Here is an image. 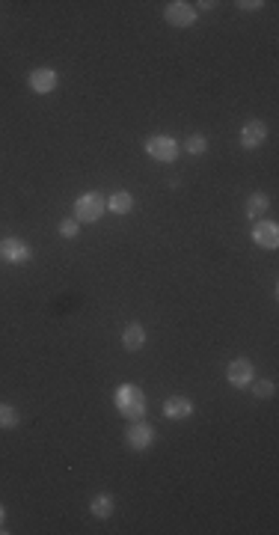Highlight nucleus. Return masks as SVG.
I'll list each match as a JSON object with an SVG mask.
<instances>
[{
	"instance_id": "1",
	"label": "nucleus",
	"mask_w": 279,
	"mask_h": 535,
	"mask_svg": "<svg viewBox=\"0 0 279 535\" xmlns=\"http://www.w3.org/2000/svg\"><path fill=\"white\" fill-rule=\"evenodd\" d=\"M113 401H116V411H119L125 419H131V423H137V419L146 416V396L134 384H122L119 389H116Z\"/></svg>"
},
{
	"instance_id": "2",
	"label": "nucleus",
	"mask_w": 279,
	"mask_h": 535,
	"mask_svg": "<svg viewBox=\"0 0 279 535\" xmlns=\"http://www.w3.org/2000/svg\"><path fill=\"white\" fill-rule=\"evenodd\" d=\"M105 208H107V202L101 199V194L90 191V194L78 196V202H75V221L78 223H95V221H101Z\"/></svg>"
},
{
	"instance_id": "3",
	"label": "nucleus",
	"mask_w": 279,
	"mask_h": 535,
	"mask_svg": "<svg viewBox=\"0 0 279 535\" xmlns=\"http://www.w3.org/2000/svg\"><path fill=\"white\" fill-rule=\"evenodd\" d=\"M146 152H149V158H155V161H175V158H179V143L167 134H155L146 140Z\"/></svg>"
},
{
	"instance_id": "4",
	"label": "nucleus",
	"mask_w": 279,
	"mask_h": 535,
	"mask_svg": "<svg viewBox=\"0 0 279 535\" xmlns=\"http://www.w3.org/2000/svg\"><path fill=\"white\" fill-rule=\"evenodd\" d=\"M164 18H167V24H172V27H190L196 21V9L187 4V0H175V4H170L167 9H164Z\"/></svg>"
},
{
	"instance_id": "5",
	"label": "nucleus",
	"mask_w": 279,
	"mask_h": 535,
	"mask_svg": "<svg viewBox=\"0 0 279 535\" xmlns=\"http://www.w3.org/2000/svg\"><path fill=\"white\" fill-rule=\"evenodd\" d=\"M125 440H128V446H131V449L143 452V449H149V446H152V440H155V428H152V425H146L143 419H137V423L128 428Z\"/></svg>"
},
{
	"instance_id": "6",
	"label": "nucleus",
	"mask_w": 279,
	"mask_h": 535,
	"mask_svg": "<svg viewBox=\"0 0 279 535\" xmlns=\"http://www.w3.org/2000/svg\"><path fill=\"white\" fill-rule=\"evenodd\" d=\"M0 256H4L6 262H12V265H21V262L30 259V247H27L21 238H4L0 241Z\"/></svg>"
},
{
	"instance_id": "7",
	"label": "nucleus",
	"mask_w": 279,
	"mask_h": 535,
	"mask_svg": "<svg viewBox=\"0 0 279 535\" xmlns=\"http://www.w3.org/2000/svg\"><path fill=\"white\" fill-rule=\"evenodd\" d=\"M226 378H229L232 387H247V384H253V363H249V360H244V357L232 360L229 369H226Z\"/></svg>"
},
{
	"instance_id": "8",
	"label": "nucleus",
	"mask_w": 279,
	"mask_h": 535,
	"mask_svg": "<svg viewBox=\"0 0 279 535\" xmlns=\"http://www.w3.org/2000/svg\"><path fill=\"white\" fill-rule=\"evenodd\" d=\"M253 241L259 244V247H264V250L279 247V226H276V223H268V221L256 223V229H253Z\"/></svg>"
},
{
	"instance_id": "9",
	"label": "nucleus",
	"mask_w": 279,
	"mask_h": 535,
	"mask_svg": "<svg viewBox=\"0 0 279 535\" xmlns=\"http://www.w3.org/2000/svg\"><path fill=\"white\" fill-rule=\"evenodd\" d=\"M264 137H268V128H264L261 119H249L244 125V131H241V146L244 149H256L264 143Z\"/></svg>"
},
{
	"instance_id": "10",
	"label": "nucleus",
	"mask_w": 279,
	"mask_h": 535,
	"mask_svg": "<svg viewBox=\"0 0 279 535\" xmlns=\"http://www.w3.org/2000/svg\"><path fill=\"white\" fill-rule=\"evenodd\" d=\"M190 413H194V401H190L187 396H170L164 401V416L167 419H187Z\"/></svg>"
},
{
	"instance_id": "11",
	"label": "nucleus",
	"mask_w": 279,
	"mask_h": 535,
	"mask_svg": "<svg viewBox=\"0 0 279 535\" xmlns=\"http://www.w3.org/2000/svg\"><path fill=\"white\" fill-rule=\"evenodd\" d=\"M57 86V71L54 69H36V71H30V90L33 93H51Z\"/></svg>"
},
{
	"instance_id": "12",
	"label": "nucleus",
	"mask_w": 279,
	"mask_h": 535,
	"mask_svg": "<svg viewBox=\"0 0 279 535\" xmlns=\"http://www.w3.org/2000/svg\"><path fill=\"white\" fill-rule=\"evenodd\" d=\"M122 345H125V351H140L143 345H146V330H143V324H131V327H125Z\"/></svg>"
},
{
	"instance_id": "13",
	"label": "nucleus",
	"mask_w": 279,
	"mask_h": 535,
	"mask_svg": "<svg viewBox=\"0 0 279 535\" xmlns=\"http://www.w3.org/2000/svg\"><path fill=\"white\" fill-rule=\"evenodd\" d=\"M107 208L116 211V214H128L131 208H134V196H131L128 191H116V194H110V199H107Z\"/></svg>"
},
{
	"instance_id": "14",
	"label": "nucleus",
	"mask_w": 279,
	"mask_h": 535,
	"mask_svg": "<svg viewBox=\"0 0 279 535\" xmlns=\"http://www.w3.org/2000/svg\"><path fill=\"white\" fill-rule=\"evenodd\" d=\"M90 509H93L95 517H110L113 509H116V500L110 494H95L93 502H90Z\"/></svg>"
},
{
	"instance_id": "15",
	"label": "nucleus",
	"mask_w": 279,
	"mask_h": 535,
	"mask_svg": "<svg viewBox=\"0 0 279 535\" xmlns=\"http://www.w3.org/2000/svg\"><path fill=\"white\" fill-rule=\"evenodd\" d=\"M21 425V413L12 404H0V428H18Z\"/></svg>"
},
{
	"instance_id": "16",
	"label": "nucleus",
	"mask_w": 279,
	"mask_h": 535,
	"mask_svg": "<svg viewBox=\"0 0 279 535\" xmlns=\"http://www.w3.org/2000/svg\"><path fill=\"white\" fill-rule=\"evenodd\" d=\"M264 211H268V196H264V194H253V196L247 199V214H249V218H261Z\"/></svg>"
},
{
	"instance_id": "17",
	"label": "nucleus",
	"mask_w": 279,
	"mask_h": 535,
	"mask_svg": "<svg viewBox=\"0 0 279 535\" xmlns=\"http://www.w3.org/2000/svg\"><path fill=\"white\" fill-rule=\"evenodd\" d=\"M184 149L190 155H202L205 149H208V137H205V134H190L187 143H184Z\"/></svg>"
},
{
	"instance_id": "18",
	"label": "nucleus",
	"mask_w": 279,
	"mask_h": 535,
	"mask_svg": "<svg viewBox=\"0 0 279 535\" xmlns=\"http://www.w3.org/2000/svg\"><path fill=\"white\" fill-rule=\"evenodd\" d=\"M273 389H276L273 381H259V384L253 387V396H256V399H268V396H273Z\"/></svg>"
},
{
	"instance_id": "19",
	"label": "nucleus",
	"mask_w": 279,
	"mask_h": 535,
	"mask_svg": "<svg viewBox=\"0 0 279 535\" xmlns=\"http://www.w3.org/2000/svg\"><path fill=\"white\" fill-rule=\"evenodd\" d=\"M78 233H81L78 221H63V223H60V235H63V238H78Z\"/></svg>"
},
{
	"instance_id": "20",
	"label": "nucleus",
	"mask_w": 279,
	"mask_h": 535,
	"mask_svg": "<svg viewBox=\"0 0 279 535\" xmlns=\"http://www.w3.org/2000/svg\"><path fill=\"white\" fill-rule=\"evenodd\" d=\"M238 6H241V9H259V6H264V4H261V0H241Z\"/></svg>"
},
{
	"instance_id": "21",
	"label": "nucleus",
	"mask_w": 279,
	"mask_h": 535,
	"mask_svg": "<svg viewBox=\"0 0 279 535\" xmlns=\"http://www.w3.org/2000/svg\"><path fill=\"white\" fill-rule=\"evenodd\" d=\"M4 517H6V512H4V505H0V527H4ZM6 529H0V535H4Z\"/></svg>"
}]
</instances>
